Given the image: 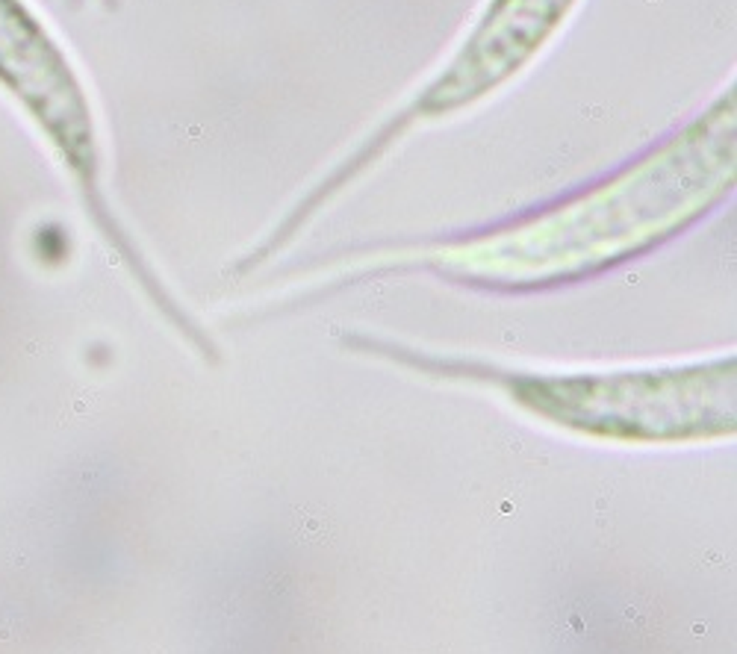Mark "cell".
<instances>
[{
	"label": "cell",
	"mask_w": 737,
	"mask_h": 654,
	"mask_svg": "<svg viewBox=\"0 0 737 654\" xmlns=\"http://www.w3.org/2000/svg\"><path fill=\"white\" fill-rule=\"evenodd\" d=\"M0 97L68 177L104 239L145 277L104 189V145L89 86L65 42L30 0H0Z\"/></svg>",
	"instance_id": "obj_1"
}]
</instances>
